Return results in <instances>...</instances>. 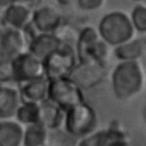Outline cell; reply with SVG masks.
<instances>
[{"label":"cell","instance_id":"24","mask_svg":"<svg viewBox=\"0 0 146 146\" xmlns=\"http://www.w3.org/2000/svg\"><path fill=\"white\" fill-rule=\"evenodd\" d=\"M14 1H16V0H0V8H6L7 6H9L10 3H13Z\"/></svg>","mask_w":146,"mask_h":146},{"label":"cell","instance_id":"9","mask_svg":"<svg viewBox=\"0 0 146 146\" xmlns=\"http://www.w3.org/2000/svg\"><path fill=\"white\" fill-rule=\"evenodd\" d=\"M63 13L55 5H40L34 8L31 26L36 33H56L64 24Z\"/></svg>","mask_w":146,"mask_h":146},{"label":"cell","instance_id":"20","mask_svg":"<svg viewBox=\"0 0 146 146\" xmlns=\"http://www.w3.org/2000/svg\"><path fill=\"white\" fill-rule=\"evenodd\" d=\"M40 108L38 103L31 102H22L16 111L15 117L16 121L19 122L22 125H29L39 122Z\"/></svg>","mask_w":146,"mask_h":146},{"label":"cell","instance_id":"5","mask_svg":"<svg viewBox=\"0 0 146 146\" xmlns=\"http://www.w3.org/2000/svg\"><path fill=\"white\" fill-rule=\"evenodd\" d=\"M44 71L48 80L70 76L71 72L78 64L74 47L67 43H62L55 51L44 58Z\"/></svg>","mask_w":146,"mask_h":146},{"label":"cell","instance_id":"19","mask_svg":"<svg viewBox=\"0 0 146 146\" xmlns=\"http://www.w3.org/2000/svg\"><path fill=\"white\" fill-rule=\"evenodd\" d=\"M49 130L40 122L24 127L22 146H47Z\"/></svg>","mask_w":146,"mask_h":146},{"label":"cell","instance_id":"16","mask_svg":"<svg viewBox=\"0 0 146 146\" xmlns=\"http://www.w3.org/2000/svg\"><path fill=\"white\" fill-rule=\"evenodd\" d=\"M146 51L145 38H132L116 47H114L113 54L120 62H133L140 60Z\"/></svg>","mask_w":146,"mask_h":146},{"label":"cell","instance_id":"3","mask_svg":"<svg viewBox=\"0 0 146 146\" xmlns=\"http://www.w3.org/2000/svg\"><path fill=\"white\" fill-rule=\"evenodd\" d=\"M97 124V113L86 100L65 111L63 123L64 131L75 139H81L94 132Z\"/></svg>","mask_w":146,"mask_h":146},{"label":"cell","instance_id":"23","mask_svg":"<svg viewBox=\"0 0 146 146\" xmlns=\"http://www.w3.org/2000/svg\"><path fill=\"white\" fill-rule=\"evenodd\" d=\"M6 27V24H5V19H3V9L0 8V31Z\"/></svg>","mask_w":146,"mask_h":146},{"label":"cell","instance_id":"11","mask_svg":"<svg viewBox=\"0 0 146 146\" xmlns=\"http://www.w3.org/2000/svg\"><path fill=\"white\" fill-rule=\"evenodd\" d=\"M34 8L19 2L14 1L6 8H3V19L5 24L8 27L26 30L31 26L32 15Z\"/></svg>","mask_w":146,"mask_h":146},{"label":"cell","instance_id":"14","mask_svg":"<svg viewBox=\"0 0 146 146\" xmlns=\"http://www.w3.org/2000/svg\"><path fill=\"white\" fill-rule=\"evenodd\" d=\"M48 89L49 80L47 78L27 81L21 83L18 87L22 102H31L38 104L48 99Z\"/></svg>","mask_w":146,"mask_h":146},{"label":"cell","instance_id":"18","mask_svg":"<svg viewBox=\"0 0 146 146\" xmlns=\"http://www.w3.org/2000/svg\"><path fill=\"white\" fill-rule=\"evenodd\" d=\"M24 127L14 120H0V146H22Z\"/></svg>","mask_w":146,"mask_h":146},{"label":"cell","instance_id":"17","mask_svg":"<svg viewBox=\"0 0 146 146\" xmlns=\"http://www.w3.org/2000/svg\"><path fill=\"white\" fill-rule=\"evenodd\" d=\"M39 122L43 127H46L48 130H56L63 127L65 112L59 106H57L51 100L46 99L39 104Z\"/></svg>","mask_w":146,"mask_h":146},{"label":"cell","instance_id":"12","mask_svg":"<svg viewBox=\"0 0 146 146\" xmlns=\"http://www.w3.org/2000/svg\"><path fill=\"white\" fill-rule=\"evenodd\" d=\"M62 43L63 42L55 33H36L31 38L27 51L44 60V58L55 51Z\"/></svg>","mask_w":146,"mask_h":146},{"label":"cell","instance_id":"4","mask_svg":"<svg viewBox=\"0 0 146 146\" xmlns=\"http://www.w3.org/2000/svg\"><path fill=\"white\" fill-rule=\"evenodd\" d=\"M48 99L65 112L72 106L84 102V95L83 90L70 76H65L49 80Z\"/></svg>","mask_w":146,"mask_h":146},{"label":"cell","instance_id":"1","mask_svg":"<svg viewBox=\"0 0 146 146\" xmlns=\"http://www.w3.org/2000/svg\"><path fill=\"white\" fill-rule=\"evenodd\" d=\"M145 84V70L140 60L120 62L112 72V88L120 100H129L141 92Z\"/></svg>","mask_w":146,"mask_h":146},{"label":"cell","instance_id":"10","mask_svg":"<svg viewBox=\"0 0 146 146\" xmlns=\"http://www.w3.org/2000/svg\"><path fill=\"white\" fill-rule=\"evenodd\" d=\"M106 66L96 62H78L70 74V78L82 89H90L98 86L106 76Z\"/></svg>","mask_w":146,"mask_h":146},{"label":"cell","instance_id":"13","mask_svg":"<svg viewBox=\"0 0 146 146\" xmlns=\"http://www.w3.org/2000/svg\"><path fill=\"white\" fill-rule=\"evenodd\" d=\"M99 39L98 30L94 26H86L79 32L74 47L78 62H91L90 52Z\"/></svg>","mask_w":146,"mask_h":146},{"label":"cell","instance_id":"6","mask_svg":"<svg viewBox=\"0 0 146 146\" xmlns=\"http://www.w3.org/2000/svg\"><path fill=\"white\" fill-rule=\"evenodd\" d=\"M11 78L18 84L46 78L44 63L29 51H24L10 59Z\"/></svg>","mask_w":146,"mask_h":146},{"label":"cell","instance_id":"2","mask_svg":"<svg viewBox=\"0 0 146 146\" xmlns=\"http://www.w3.org/2000/svg\"><path fill=\"white\" fill-rule=\"evenodd\" d=\"M97 30L100 38L111 47H116L135 38L136 34L129 15L121 10L111 11L104 15Z\"/></svg>","mask_w":146,"mask_h":146},{"label":"cell","instance_id":"25","mask_svg":"<svg viewBox=\"0 0 146 146\" xmlns=\"http://www.w3.org/2000/svg\"><path fill=\"white\" fill-rule=\"evenodd\" d=\"M136 1H144V0H136Z\"/></svg>","mask_w":146,"mask_h":146},{"label":"cell","instance_id":"7","mask_svg":"<svg viewBox=\"0 0 146 146\" xmlns=\"http://www.w3.org/2000/svg\"><path fill=\"white\" fill-rule=\"evenodd\" d=\"M76 146H130V136L117 123H113L81 138Z\"/></svg>","mask_w":146,"mask_h":146},{"label":"cell","instance_id":"15","mask_svg":"<svg viewBox=\"0 0 146 146\" xmlns=\"http://www.w3.org/2000/svg\"><path fill=\"white\" fill-rule=\"evenodd\" d=\"M21 103L22 99L18 88L0 83V120L15 117Z\"/></svg>","mask_w":146,"mask_h":146},{"label":"cell","instance_id":"8","mask_svg":"<svg viewBox=\"0 0 146 146\" xmlns=\"http://www.w3.org/2000/svg\"><path fill=\"white\" fill-rule=\"evenodd\" d=\"M30 39L27 29L3 27L0 31V59L10 60L19 54L27 51Z\"/></svg>","mask_w":146,"mask_h":146},{"label":"cell","instance_id":"22","mask_svg":"<svg viewBox=\"0 0 146 146\" xmlns=\"http://www.w3.org/2000/svg\"><path fill=\"white\" fill-rule=\"evenodd\" d=\"M106 0H76L80 9L86 11H95L105 5Z\"/></svg>","mask_w":146,"mask_h":146},{"label":"cell","instance_id":"21","mask_svg":"<svg viewBox=\"0 0 146 146\" xmlns=\"http://www.w3.org/2000/svg\"><path fill=\"white\" fill-rule=\"evenodd\" d=\"M129 17L136 32L139 33L146 32V7L143 3L136 5Z\"/></svg>","mask_w":146,"mask_h":146}]
</instances>
